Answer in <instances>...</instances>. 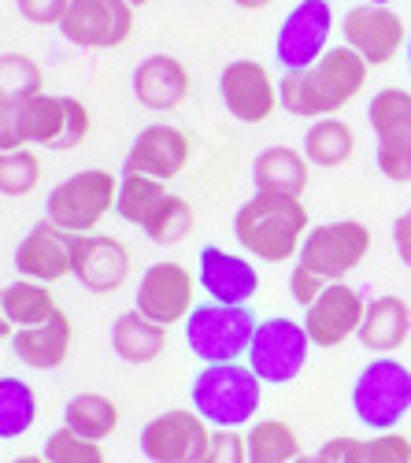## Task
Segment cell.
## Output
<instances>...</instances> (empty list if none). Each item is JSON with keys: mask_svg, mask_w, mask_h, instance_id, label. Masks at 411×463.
Instances as JSON below:
<instances>
[{"mask_svg": "<svg viewBox=\"0 0 411 463\" xmlns=\"http://www.w3.org/2000/svg\"><path fill=\"white\" fill-rule=\"evenodd\" d=\"M42 456H45L49 463H107L100 441H89V438L74 434V430H67V427L52 430V434L45 438Z\"/></svg>", "mask_w": 411, "mask_h": 463, "instance_id": "37", "label": "cell"}, {"mask_svg": "<svg viewBox=\"0 0 411 463\" xmlns=\"http://www.w3.org/2000/svg\"><path fill=\"white\" fill-rule=\"evenodd\" d=\"M219 100L238 123L259 127L282 108L271 71L256 60H230L219 71Z\"/></svg>", "mask_w": 411, "mask_h": 463, "instance_id": "13", "label": "cell"}, {"mask_svg": "<svg viewBox=\"0 0 411 463\" xmlns=\"http://www.w3.org/2000/svg\"><path fill=\"white\" fill-rule=\"evenodd\" d=\"M119 178L104 167H82L67 175L49 197L45 219H52L67 234H97V226L116 212Z\"/></svg>", "mask_w": 411, "mask_h": 463, "instance_id": "6", "label": "cell"}, {"mask_svg": "<svg viewBox=\"0 0 411 463\" xmlns=\"http://www.w3.org/2000/svg\"><path fill=\"white\" fill-rule=\"evenodd\" d=\"M190 156H193V141H190V134H185L182 127H174V123H148L134 137V145L126 148L123 171L171 182V178H178L185 167H190Z\"/></svg>", "mask_w": 411, "mask_h": 463, "instance_id": "18", "label": "cell"}, {"mask_svg": "<svg viewBox=\"0 0 411 463\" xmlns=\"http://www.w3.org/2000/svg\"><path fill=\"white\" fill-rule=\"evenodd\" d=\"M197 286H204L208 300L219 304H252L259 293V271L248 256H234L222 245H204L197 252Z\"/></svg>", "mask_w": 411, "mask_h": 463, "instance_id": "20", "label": "cell"}, {"mask_svg": "<svg viewBox=\"0 0 411 463\" xmlns=\"http://www.w3.org/2000/svg\"><path fill=\"white\" fill-rule=\"evenodd\" d=\"M60 33L79 49H119L134 33V5L126 0H70Z\"/></svg>", "mask_w": 411, "mask_h": 463, "instance_id": "14", "label": "cell"}, {"mask_svg": "<svg viewBox=\"0 0 411 463\" xmlns=\"http://www.w3.org/2000/svg\"><path fill=\"white\" fill-rule=\"evenodd\" d=\"M333 33V5L330 0H301L278 26L275 37V56L282 71H304L330 49Z\"/></svg>", "mask_w": 411, "mask_h": 463, "instance_id": "11", "label": "cell"}, {"mask_svg": "<svg viewBox=\"0 0 411 463\" xmlns=\"http://www.w3.org/2000/svg\"><path fill=\"white\" fill-rule=\"evenodd\" d=\"M0 297H5V312L12 319L15 330H26V326H42L49 323L60 304L52 297V289L45 282H30V279H15L12 286L0 289Z\"/></svg>", "mask_w": 411, "mask_h": 463, "instance_id": "31", "label": "cell"}, {"mask_svg": "<svg viewBox=\"0 0 411 463\" xmlns=\"http://www.w3.org/2000/svg\"><path fill=\"white\" fill-rule=\"evenodd\" d=\"M42 156L23 145L12 152H0V193L5 197H30V193L42 185Z\"/></svg>", "mask_w": 411, "mask_h": 463, "instance_id": "35", "label": "cell"}, {"mask_svg": "<svg viewBox=\"0 0 411 463\" xmlns=\"http://www.w3.org/2000/svg\"><path fill=\"white\" fill-rule=\"evenodd\" d=\"M171 189L160 178H148V175H134L123 171L119 175V197H116V215L137 230H145L148 222L156 219V212L167 204Z\"/></svg>", "mask_w": 411, "mask_h": 463, "instance_id": "29", "label": "cell"}, {"mask_svg": "<svg viewBox=\"0 0 411 463\" xmlns=\"http://www.w3.org/2000/svg\"><path fill=\"white\" fill-rule=\"evenodd\" d=\"M363 312H367V300L356 286L330 282L322 297L312 307H304V319H301L312 337V349H338L349 337H356Z\"/></svg>", "mask_w": 411, "mask_h": 463, "instance_id": "17", "label": "cell"}, {"mask_svg": "<svg viewBox=\"0 0 411 463\" xmlns=\"http://www.w3.org/2000/svg\"><path fill=\"white\" fill-rule=\"evenodd\" d=\"M12 463H15V459H12Z\"/></svg>", "mask_w": 411, "mask_h": 463, "instance_id": "50", "label": "cell"}, {"mask_svg": "<svg viewBox=\"0 0 411 463\" xmlns=\"http://www.w3.org/2000/svg\"><path fill=\"white\" fill-rule=\"evenodd\" d=\"M404 52H407V74H411V37H407V49Z\"/></svg>", "mask_w": 411, "mask_h": 463, "instance_id": "48", "label": "cell"}, {"mask_svg": "<svg viewBox=\"0 0 411 463\" xmlns=\"http://www.w3.org/2000/svg\"><path fill=\"white\" fill-rule=\"evenodd\" d=\"M211 427L193 408H171L141 427V452L148 463H197L208 449Z\"/></svg>", "mask_w": 411, "mask_h": 463, "instance_id": "12", "label": "cell"}, {"mask_svg": "<svg viewBox=\"0 0 411 463\" xmlns=\"http://www.w3.org/2000/svg\"><path fill=\"white\" fill-rule=\"evenodd\" d=\"M370 67L349 49H326L322 60H315L304 71H289L278 82L282 111L296 119H322V115H338L345 104H352L367 86Z\"/></svg>", "mask_w": 411, "mask_h": 463, "instance_id": "1", "label": "cell"}, {"mask_svg": "<svg viewBox=\"0 0 411 463\" xmlns=\"http://www.w3.org/2000/svg\"><path fill=\"white\" fill-rule=\"evenodd\" d=\"M12 334H15V326H12L8 312H5V297H0V337H12Z\"/></svg>", "mask_w": 411, "mask_h": 463, "instance_id": "44", "label": "cell"}, {"mask_svg": "<svg viewBox=\"0 0 411 463\" xmlns=\"http://www.w3.org/2000/svg\"><path fill=\"white\" fill-rule=\"evenodd\" d=\"M63 104H67V115H63V134H60L56 152L79 148V145L89 137V130H93V115H89L86 100H79V97H63Z\"/></svg>", "mask_w": 411, "mask_h": 463, "instance_id": "38", "label": "cell"}, {"mask_svg": "<svg viewBox=\"0 0 411 463\" xmlns=\"http://www.w3.org/2000/svg\"><path fill=\"white\" fill-rule=\"evenodd\" d=\"M63 115H67V104H63V97H52V93H37V97L19 100V130H23V141L30 148L33 145L56 148L60 145V134H63Z\"/></svg>", "mask_w": 411, "mask_h": 463, "instance_id": "32", "label": "cell"}, {"mask_svg": "<svg viewBox=\"0 0 411 463\" xmlns=\"http://www.w3.org/2000/svg\"><path fill=\"white\" fill-rule=\"evenodd\" d=\"M15 8L33 26H60L67 8H70V0H15Z\"/></svg>", "mask_w": 411, "mask_h": 463, "instance_id": "40", "label": "cell"}, {"mask_svg": "<svg viewBox=\"0 0 411 463\" xmlns=\"http://www.w3.org/2000/svg\"><path fill=\"white\" fill-rule=\"evenodd\" d=\"M70 256H74V234L60 230L52 219H37L15 245V271L19 279L52 286L70 275Z\"/></svg>", "mask_w": 411, "mask_h": 463, "instance_id": "19", "label": "cell"}, {"mask_svg": "<svg viewBox=\"0 0 411 463\" xmlns=\"http://www.w3.org/2000/svg\"><path fill=\"white\" fill-rule=\"evenodd\" d=\"M134 256L130 245L111 234H74V256H70V279L82 289L104 297L119 293L130 282Z\"/></svg>", "mask_w": 411, "mask_h": 463, "instance_id": "15", "label": "cell"}, {"mask_svg": "<svg viewBox=\"0 0 411 463\" xmlns=\"http://www.w3.org/2000/svg\"><path fill=\"white\" fill-rule=\"evenodd\" d=\"M248 463H296L304 456L301 434H296L285 419H256L248 434Z\"/></svg>", "mask_w": 411, "mask_h": 463, "instance_id": "30", "label": "cell"}, {"mask_svg": "<svg viewBox=\"0 0 411 463\" xmlns=\"http://www.w3.org/2000/svg\"><path fill=\"white\" fill-rule=\"evenodd\" d=\"M111 349H116L123 364H153L167 349V326L130 307V312L116 316V323H111Z\"/></svg>", "mask_w": 411, "mask_h": 463, "instance_id": "25", "label": "cell"}, {"mask_svg": "<svg viewBox=\"0 0 411 463\" xmlns=\"http://www.w3.org/2000/svg\"><path fill=\"white\" fill-rule=\"evenodd\" d=\"M259 319L248 304H219L204 300L197 304L190 319L182 323L185 345L201 364H238L248 356V345Z\"/></svg>", "mask_w": 411, "mask_h": 463, "instance_id": "5", "label": "cell"}, {"mask_svg": "<svg viewBox=\"0 0 411 463\" xmlns=\"http://www.w3.org/2000/svg\"><path fill=\"white\" fill-rule=\"evenodd\" d=\"M312 182V164L301 148L289 145H267L252 160V185L256 193H285V197H304Z\"/></svg>", "mask_w": 411, "mask_h": 463, "instance_id": "24", "label": "cell"}, {"mask_svg": "<svg viewBox=\"0 0 411 463\" xmlns=\"http://www.w3.org/2000/svg\"><path fill=\"white\" fill-rule=\"evenodd\" d=\"M23 130H19V104H0V152L23 148Z\"/></svg>", "mask_w": 411, "mask_h": 463, "instance_id": "42", "label": "cell"}, {"mask_svg": "<svg viewBox=\"0 0 411 463\" xmlns=\"http://www.w3.org/2000/svg\"><path fill=\"white\" fill-rule=\"evenodd\" d=\"M367 256H370V230L360 219H333L308 230L301 252H296V263H304L322 282H345Z\"/></svg>", "mask_w": 411, "mask_h": 463, "instance_id": "8", "label": "cell"}, {"mask_svg": "<svg viewBox=\"0 0 411 463\" xmlns=\"http://www.w3.org/2000/svg\"><path fill=\"white\" fill-rule=\"evenodd\" d=\"M330 282H322L315 271H308L304 263H293V275H289V297L301 304V307H312L319 297H322V289H326Z\"/></svg>", "mask_w": 411, "mask_h": 463, "instance_id": "41", "label": "cell"}, {"mask_svg": "<svg viewBox=\"0 0 411 463\" xmlns=\"http://www.w3.org/2000/svg\"><path fill=\"white\" fill-rule=\"evenodd\" d=\"M134 307L167 330L174 323H185L197 307V275L182 260L148 263L134 289Z\"/></svg>", "mask_w": 411, "mask_h": 463, "instance_id": "9", "label": "cell"}, {"mask_svg": "<svg viewBox=\"0 0 411 463\" xmlns=\"http://www.w3.org/2000/svg\"><path fill=\"white\" fill-rule=\"evenodd\" d=\"M126 5H134V8H145V5H153V0H126Z\"/></svg>", "mask_w": 411, "mask_h": 463, "instance_id": "47", "label": "cell"}, {"mask_svg": "<svg viewBox=\"0 0 411 463\" xmlns=\"http://www.w3.org/2000/svg\"><path fill=\"white\" fill-rule=\"evenodd\" d=\"M367 123L378 137L375 160L382 178L404 185L411 182V93L382 90L367 104Z\"/></svg>", "mask_w": 411, "mask_h": 463, "instance_id": "10", "label": "cell"}, {"mask_svg": "<svg viewBox=\"0 0 411 463\" xmlns=\"http://www.w3.org/2000/svg\"><path fill=\"white\" fill-rule=\"evenodd\" d=\"M296 463H330V459H326L322 452H315V456H308V452H304V456H301V459H296Z\"/></svg>", "mask_w": 411, "mask_h": 463, "instance_id": "46", "label": "cell"}, {"mask_svg": "<svg viewBox=\"0 0 411 463\" xmlns=\"http://www.w3.org/2000/svg\"><path fill=\"white\" fill-rule=\"evenodd\" d=\"M312 230V215L301 197L285 193H252L234 212V241L259 263H285L301 252Z\"/></svg>", "mask_w": 411, "mask_h": 463, "instance_id": "2", "label": "cell"}, {"mask_svg": "<svg viewBox=\"0 0 411 463\" xmlns=\"http://www.w3.org/2000/svg\"><path fill=\"white\" fill-rule=\"evenodd\" d=\"M393 249H397L400 263L411 271V208H404L397 215V222H393Z\"/></svg>", "mask_w": 411, "mask_h": 463, "instance_id": "43", "label": "cell"}, {"mask_svg": "<svg viewBox=\"0 0 411 463\" xmlns=\"http://www.w3.org/2000/svg\"><path fill=\"white\" fill-rule=\"evenodd\" d=\"M238 8H245V12H259V8H271L275 0H234Z\"/></svg>", "mask_w": 411, "mask_h": 463, "instance_id": "45", "label": "cell"}, {"mask_svg": "<svg viewBox=\"0 0 411 463\" xmlns=\"http://www.w3.org/2000/svg\"><path fill=\"white\" fill-rule=\"evenodd\" d=\"M119 419H123V411L107 393H74L63 404V427L89 438V441H100V445L119 430Z\"/></svg>", "mask_w": 411, "mask_h": 463, "instance_id": "27", "label": "cell"}, {"mask_svg": "<svg viewBox=\"0 0 411 463\" xmlns=\"http://www.w3.org/2000/svg\"><path fill=\"white\" fill-rule=\"evenodd\" d=\"M411 334V304L404 297L382 293L375 300H367V312L360 323V345L375 356H393L397 349H404V341Z\"/></svg>", "mask_w": 411, "mask_h": 463, "instance_id": "23", "label": "cell"}, {"mask_svg": "<svg viewBox=\"0 0 411 463\" xmlns=\"http://www.w3.org/2000/svg\"><path fill=\"white\" fill-rule=\"evenodd\" d=\"M197 463H248V445L241 430H211L208 449Z\"/></svg>", "mask_w": 411, "mask_h": 463, "instance_id": "39", "label": "cell"}, {"mask_svg": "<svg viewBox=\"0 0 411 463\" xmlns=\"http://www.w3.org/2000/svg\"><path fill=\"white\" fill-rule=\"evenodd\" d=\"M193 234V204L185 197H167V204L156 212V219L145 226V238L160 245V249H171V245H182L185 238Z\"/></svg>", "mask_w": 411, "mask_h": 463, "instance_id": "36", "label": "cell"}, {"mask_svg": "<svg viewBox=\"0 0 411 463\" xmlns=\"http://www.w3.org/2000/svg\"><path fill=\"white\" fill-rule=\"evenodd\" d=\"M367 5H397V0H367Z\"/></svg>", "mask_w": 411, "mask_h": 463, "instance_id": "49", "label": "cell"}, {"mask_svg": "<svg viewBox=\"0 0 411 463\" xmlns=\"http://www.w3.org/2000/svg\"><path fill=\"white\" fill-rule=\"evenodd\" d=\"M70 345H74V326H70L67 312L60 307L49 323L12 334V356L19 364H26L30 371H56V367L67 364Z\"/></svg>", "mask_w": 411, "mask_h": 463, "instance_id": "22", "label": "cell"}, {"mask_svg": "<svg viewBox=\"0 0 411 463\" xmlns=\"http://www.w3.org/2000/svg\"><path fill=\"white\" fill-rule=\"evenodd\" d=\"M37 422V393L19 374H0V441L23 438Z\"/></svg>", "mask_w": 411, "mask_h": 463, "instance_id": "33", "label": "cell"}, {"mask_svg": "<svg viewBox=\"0 0 411 463\" xmlns=\"http://www.w3.org/2000/svg\"><path fill=\"white\" fill-rule=\"evenodd\" d=\"M301 152L312 167H345L356 152V134L338 115H322V119H312V127L304 130Z\"/></svg>", "mask_w": 411, "mask_h": 463, "instance_id": "28", "label": "cell"}, {"mask_svg": "<svg viewBox=\"0 0 411 463\" xmlns=\"http://www.w3.org/2000/svg\"><path fill=\"white\" fill-rule=\"evenodd\" d=\"M330 463H411V438L407 434H375V438H352L338 434L319 449Z\"/></svg>", "mask_w": 411, "mask_h": 463, "instance_id": "26", "label": "cell"}, {"mask_svg": "<svg viewBox=\"0 0 411 463\" xmlns=\"http://www.w3.org/2000/svg\"><path fill=\"white\" fill-rule=\"evenodd\" d=\"M345 45L367 63V67H386L397 60L400 49H407V30L404 19L389 5H360L349 8L341 19Z\"/></svg>", "mask_w": 411, "mask_h": 463, "instance_id": "16", "label": "cell"}, {"mask_svg": "<svg viewBox=\"0 0 411 463\" xmlns=\"http://www.w3.org/2000/svg\"><path fill=\"white\" fill-rule=\"evenodd\" d=\"M45 93V71L23 52H0V104H19Z\"/></svg>", "mask_w": 411, "mask_h": 463, "instance_id": "34", "label": "cell"}, {"mask_svg": "<svg viewBox=\"0 0 411 463\" xmlns=\"http://www.w3.org/2000/svg\"><path fill=\"white\" fill-rule=\"evenodd\" d=\"M312 356V337L304 323H296L289 316H271L259 319L245 364L256 371V378L264 385H285L308 367Z\"/></svg>", "mask_w": 411, "mask_h": 463, "instance_id": "7", "label": "cell"}, {"mask_svg": "<svg viewBox=\"0 0 411 463\" xmlns=\"http://www.w3.org/2000/svg\"><path fill=\"white\" fill-rule=\"evenodd\" d=\"M264 404V382L256 371L238 364H201L190 382V408L208 422L211 430H245L256 422Z\"/></svg>", "mask_w": 411, "mask_h": 463, "instance_id": "3", "label": "cell"}, {"mask_svg": "<svg viewBox=\"0 0 411 463\" xmlns=\"http://www.w3.org/2000/svg\"><path fill=\"white\" fill-rule=\"evenodd\" d=\"M352 415L363 430L389 434L411 415V367L397 356H375L352 378Z\"/></svg>", "mask_w": 411, "mask_h": 463, "instance_id": "4", "label": "cell"}, {"mask_svg": "<svg viewBox=\"0 0 411 463\" xmlns=\"http://www.w3.org/2000/svg\"><path fill=\"white\" fill-rule=\"evenodd\" d=\"M190 86H193V74L178 56H167V52H153L145 56L134 74H130V90H134V100L148 111H174L185 104L190 97Z\"/></svg>", "mask_w": 411, "mask_h": 463, "instance_id": "21", "label": "cell"}]
</instances>
